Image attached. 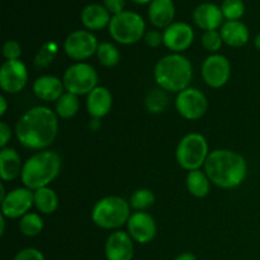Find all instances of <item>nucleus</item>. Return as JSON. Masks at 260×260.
<instances>
[{
  "instance_id": "nucleus-1",
  "label": "nucleus",
  "mask_w": 260,
  "mask_h": 260,
  "mask_svg": "<svg viewBox=\"0 0 260 260\" xmlns=\"http://www.w3.org/2000/svg\"><path fill=\"white\" fill-rule=\"evenodd\" d=\"M58 132V117L45 106H36L23 113L15 124V137L23 147L36 151L47 150Z\"/></svg>"
},
{
  "instance_id": "nucleus-2",
  "label": "nucleus",
  "mask_w": 260,
  "mask_h": 260,
  "mask_svg": "<svg viewBox=\"0 0 260 260\" xmlns=\"http://www.w3.org/2000/svg\"><path fill=\"white\" fill-rule=\"evenodd\" d=\"M203 170L211 183L222 189H234L243 184L248 174L245 157L228 149H216L210 152Z\"/></svg>"
},
{
  "instance_id": "nucleus-3",
  "label": "nucleus",
  "mask_w": 260,
  "mask_h": 260,
  "mask_svg": "<svg viewBox=\"0 0 260 260\" xmlns=\"http://www.w3.org/2000/svg\"><path fill=\"white\" fill-rule=\"evenodd\" d=\"M157 86L168 93H180L189 88L193 79V65L182 53H169L157 60L154 68Z\"/></svg>"
},
{
  "instance_id": "nucleus-4",
  "label": "nucleus",
  "mask_w": 260,
  "mask_h": 260,
  "mask_svg": "<svg viewBox=\"0 0 260 260\" xmlns=\"http://www.w3.org/2000/svg\"><path fill=\"white\" fill-rule=\"evenodd\" d=\"M61 172V157L50 150L37 151L23 164L20 180L30 190L48 187Z\"/></svg>"
},
{
  "instance_id": "nucleus-5",
  "label": "nucleus",
  "mask_w": 260,
  "mask_h": 260,
  "mask_svg": "<svg viewBox=\"0 0 260 260\" xmlns=\"http://www.w3.org/2000/svg\"><path fill=\"white\" fill-rule=\"evenodd\" d=\"M128 201L118 196H107L96 201L91 208V221L103 230H119L131 217Z\"/></svg>"
},
{
  "instance_id": "nucleus-6",
  "label": "nucleus",
  "mask_w": 260,
  "mask_h": 260,
  "mask_svg": "<svg viewBox=\"0 0 260 260\" xmlns=\"http://www.w3.org/2000/svg\"><path fill=\"white\" fill-rule=\"evenodd\" d=\"M109 36L112 40L121 45H135L144 40L146 33V23L144 18L136 12L123 10L113 15L108 25Z\"/></svg>"
},
{
  "instance_id": "nucleus-7",
  "label": "nucleus",
  "mask_w": 260,
  "mask_h": 260,
  "mask_svg": "<svg viewBox=\"0 0 260 260\" xmlns=\"http://www.w3.org/2000/svg\"><path fill=\"white\" fill-rule=\"evenodd\" d=\"M210 152L206 137L198 132H192L179 141L175 150V157L180 168L187 172H193L205 167Z\"/></svg>"
},
{
  "instance_id": "nucleus-8",
  "label": "nucleus",
  "mask_w": 260,
  "mask_h": 260,
  "mask_svg": "<svg viewBox=\"0 0 260 260\" xmlns=\"http://www.w3.org/2000/svg\"><path fill=\"white\" fill-rule=\"evenodd\" d=\"M99 75L94 66L88 62H75L69 66L62 76L65 91L75 95H88L98 86Z\"/></svg>"
},
{
  "instance_id": "nucleus-9",
  "label": "nucleus",
  "mask_w": 260,
  "mask_h": 260,
  "mask_svg": "<svg viewBox=\"0 0 260 260\" xmlns=\"http://www.w3.org/2000/svg\"><path fill=\"white\" fill-rule=\"evenodd\" d=\"M99 42L93 32L88 29H76L63 41L66 56L75 62H85L91 56L96 55Z\"/></svg>"
},
{
  "instance_id": "nucleus-10",
  "label": "nucleus",
  "mask_w": 260,
  "mask_h": 260,
  "mask_svg": "<svg viewBox=\"0 0 260 260\" xmlns=\"http://www.w3.org/2000/svg\"><path fill=\"white\" fill-rule=\"evenodd\" d=\"M175 109L187 121H198L207 113L208 101L203 91L197 88L184 89L175 98Z\"/></svg>"
},
{
  "instance_id": "nucleus-11",
  "label": "nucleus",
  "mask_w": 260,
  "mask_h": 260,
  "mask_svg": "<svg viewBox=\"0 0 260 260\" xmlns=\"http://www.w3.org/2000/svg\"><path fill=\"white\" fill-rule=\"evenodd\" d=\"M201 74L206 85L212 89H220L230 80L231 63L226 56L212 53L203 61Z\"/></svg>"
},
{
  "instance_id": "nucleus-12",
  "label": "nucleus",
  "mask_w": 260,
  "mask_h": 260,
  "mask_svg": "<svg viewBox=\"0 0 260 260\" xmlns=\"http://www.w3.org/2000/svg\"><path fill=\"white\" fill-rule=\"evenodd\" d=\"M2 205V215L9 220L22 218L23 216L30 212V208L35 206L33 200V190L28 188H15V189L8 192L7 197L4 198Z\"/></svg>"
},
{
  "instance_id": "nucleus-13",
  "label": "nucleus",
  "mask_w": 260,
  "mask_h": 260,
  "mask_svg": "<svg viewBox=\"0 0 260 260\" xmlns=\"http://www.w3.org/2000/svg\"><path fill=\"white\" fill-rule=\"evenodd\" d=\"M28 83V69L20 60L5 61L0 69V88L7 94L20 93Z\"/></svg>"
},
{
  "instance_id": "nucleus-14",
  "label": "nucleus",
  "mask_w": 260,
  "mask_h": 260,
  "mask_svg": "<svg viewBox=\"0 0 260 260\" xmlns=\"http://www.w3.org/2000/svg\"><path fill=\"white\" fill-rule=\"evenodd\" d=\"M162 41L172 53H182L193 45L194 30L188 23L174 22L162 30Z\"/></svg>"
},
{
  "instance_id": "nucleus-15",
  "label": "nucleus",
  "mask_w": 260,
  "mask_h": 260,
  "mask_svg": "<svg viewBox=\"0 0 260 260\" xmlns=\"http://www.w3.org/2000/svg\"><path fill=\"white\" fill-rule=\"evenodd\" d=\"M127 233L136 243H151L157 233L155 218L147 212H134L127 222Z\"/></svg>"
},
{
  "instance_id": "nucleus-16",
  "label": "nucleus",
  "mask_w": 260,
  "mask_h": 260,
  "mask_svg": "<svg viewBox=\"0 0 260 260\" xmlns=\"http://www.w3.org/2000/svg\"><path fill=\"white\" fill-rule=\"evenodd\" d=\"M107 260H132L135 255L134 239L122 230L112 231L104 246Z\"/></svg>"
},
{
  "instance_id": "nucleus-17",
  "label": "nucleus",
  "mask_w": 260,
  "mask_h": 260,
  "mask_svg": "<svg viewBox=\"0 0 260 260\" xmlns=\"http://www.w3.org/2000/svg\"><path fill=\"white\" fill-rule=\"evenodd\" d=\"M192 18L193 23L203 32L218 29L225 23L221 8L210 2L201 3L200 5H197L196 9L193 10Z\"/></svg>"
},
{
  "instance_id": "nucleus-18",
  "label": "nucleus",
  "mask_w": 260,
  "mask_h": 260,
  "mask_svg": "<svg viewBox=\"0 0 260 260\" xmlns=\"http://www.w3.org/2000/svg\"><path fill=\"white\" fill-rule=\"evenodd\" d=\"M85 106L91 118L102 119L111 112L113 107V95L108 88L98 85L86 95Z\"/></svg>"
},
{
  "instance_id": "nucleus-19",
  "label": "nucleus",
  "mask_w": 260,
  "mask_h": 260,
  "mask_svg": "<svg viewBox=\"0 0 260 260\" xmlns=\"http://www.w3.org/2000/svg\"><path fill=\"white\" fill-rule=\"evenodd\" d=\"M33 93L43 102H57L65 93L62 79L55 75H41L33 81Z\"/></svg>"
},
{
  "instance_id": "nucleus-20",
  "label": "nucleus",
  "mask_w": 260,
  "mask_h": 260,
  "mask_svg": "<svg viewBox=\"0 0 260 260\" xmlns=\"http://www.w3.org/2000/svg\"><path fill=\"white\" fill-rule=\"evenodd\" d=\"M111 19V13L106 9L103 4H99V3H91V4L85 5L80 13L81 24L90 32L108 28Z\"/></svg>"
},
{
  "instance_id": "nucleus-21",
  "label": "nucleus",
  "mask_w": 260,
  "mask_h": 260,
  "mask_svg": "<svg viewBox=\"0 0 260 260\" xmlns=\"http://www.w3.org/2000/svg\"><path fill=\"white\" fill-rule=\"evenodd\" d=\"M147 17L155 29H165L174 23V2L173 0H152L147 8Z\"/></svg>"
},
{
  "instance_id": "nucleus-22",
  "label": "nucleus",
  "mask_w": 260,
  "mask_h": 260,
  "mask_svg": "<svg viewBox=\"0 0 260 260\" xmlns=\"http://www.w3.org/2000/svg\"><path fill=\"white\" fill-rule=\"evenodd\" d=\"M223 43L230 47H243L250 40V30L241 20H226L220 28Z\"/></svg>"
},
{
  "instance_id": "nucleus-23",
  "label": "nucleus",
  "mask_w": 260,
  "mask_h": 260,
  "mask_svg": "<svg viewBox=\"0 0 260 260\" xmlns=\"http://www.w3.org/2000/svg\"><path fill=\"white\" fill-rule=\"evenodd\" d=\"M22 157L13 147H3L0 151V178L3 182H12L20 177L23 169Z\"/></svg>"
},
{
  "instance_id": "nucleus-24",
  "label": "nucleus",
  "mask_w": 260,
  "mask_h": 260,
  "mask_svg": "<svg viewBox=\"0 0 260 260\" xmlns=\"http://www.w3.org/2000/svg\"><path fill=\"white\" fill-rule=\"evenodd\" d=\"M211 184L212 183H211L210 178L202 169L188 172L187 178H185V185H187L188 192L196 198L207 197L211 192Z\"/></svg>"
},
{
  "instance_id": "nucleus-25",
  "label": "nucleus",
  "mask_w": 260,
  "mask_h": 260,
  "mask_svg": "<svg viewBox=\"0 0 260 260\" xmlns=\"http://www.w3.org/2000/svg\"><path fill=\"white\" fill-rule=\"evenodd\" d=\"M33 200H35V207L42 215H52L58 208L57 194L50 187L33 190Z\"/></svg>"
},
{
  "instance_id": "nucleus-26",
  "label": "nucleus",
  "mask_w": 260,
  "mask_h": 260,
  "mask_svg": "<svg viewBox=\"0 0 260 260\" xmlns=\"http://www.w3.org/2000/svg\"><path fill=\"white\" fill-rule=\"evenodd\" d=\"M80 109V101L79 96L75 94H71L65 91L60 99L56 102L55 112L58 118L70 119L76 116V113Z\"/></svg>"
},
{
  "instance_id": "nucleus-27",
  "label": "nucleus",
  "mask_w": 260,
  "mask_h": 260,
  "mask_svg": "<svg viewBox=\"0 0 260 260\" xmlns=\"http://www.w3.org/2000/svg\"><path fill=\"white\" fill-rule=\"evenodd\" d=\"M169 106V95L168 91L161 88H155L147 91L145 96V107L152 114L162 113Z\"/></svg>"
},
{
  "instance_id": "nucleus-28",
  "label": "nucleus",
  "mask_w": 260,
  "mask_h": 260,
  "mask_svg": "<svg viewBox=\"0 0 260 260\" xmlns=\"http://www.w3.org/2000/svg\"><path fill=\"white\" fill-rule=\"evenodd\" d=\"M96 58L102 66L112 69L118 65L121 61V52L118 47L112 42H102L99 43L96 50Z\"/></svg>"
},
{
  "instance_id": "nucleus-29",
  "label": "nucleus",
  "mask_w": 260,
  "mask_h": 260,
  "mask_svg": "<svg viewBox=\"0 0 260 260\" xmlns=\"http://www.w3.org/2000/svg\"><path fill=\"white\" fill-rule=\"evenodd\" d=\"M19 230L22 235L27 238H35L40 235L43 230V220L40 213L28 212L19 218Z\"/></svg>"
},
{
  "instance_id": "nucleus-30",
  "label": "nucleus",
  "mask_w": 260,
  "mask_h": 260,
  "mask_svg": "<svg viewBox=\"0 0 260 260\" xmlns=\"http://www.w3.org/2000/svg\"><path fill=\"white\" fill-rule=\"evenodd\" d=\"M129 206L136 212H146L155 203V194L147 188H140L135 190L129 197Z\"/></svg>"
},
{
  "instance_id": "nucleus-31",
  "label": "nucleus",
  "mask_w": 260,
  "mask_h": 260,
  "mask_svg": "<svg viewBox=\"0 0 260 260\" xmlns=\"http://www.w3.org/2000/svg\"><path fill=\"white\" fill-rule=\"evenodd\" d=\"M57 45L55 42H46L41 46V48L38 50L37 55L35 57V66L38 70H42V69H47L48 66L52 63L53 58L57 55Z\"/></svg>"
},
{
  "instance_id": "nucleus-32",
  "label": "nucleus",
  "mask_w": 260,
  "mask_h": 260,
  "mask_svg": "<svg viewBox=\"0 0 260 260\" xmlns=\"http://www.w3.org/2000/svg\"><path fill=\"white\" fill-rule=\"evenodd\" d=\"M220 8L226 20H240L245 14V4L243 0H223Z\"/></svg>"
},
{
  "instance_id": "nucleus-33",
  "label": "nucleus",
  "mask_w": 260,
  "mask_h": 260,
  "mask_svg": "<svg viewBox=\"0 0 260 260\" xmlns=\"http://www.w3.org/2000/svg\"><path fill=\"white\" fill-rule=\"evenodd\" d=\"M201 42H202L203 48L211 53H216L217 51L221 50L223 45V40L221 37L220 30H206L203 32L202 37H201Z\"/></svg>"
},
{
  "instance_id": "nucleus-34",
  "label": "nucleus",
  "mask_w": 260,
  "mask_h": 260,
  "mask_svg": "<svg viewBox=\"0 0 260 260\" xmlns=\"http://www.w3.org/2000/svg\"><path fill=\"white\" fill-rule=\"evenodd\" d=\"M20 55H22V46L18 41L9 40L4 43V46H3V56H4L5 61L19 60Z\"/></svg>"
},
{
  "instance_id": "nucleus-35",
  "label": "nucleus",
  "mask_w": 260,
  "mask_h": 260,
  "mask_svg": "<svg viewBox=\"0 0 260 260\" xmlns=\"http://www.w3.org/2000/svg\"><path fill=\"white\" fill-rule=\"evenodd\" d=\"M13 260H45V255L36 248H25L18 251Z\"/></svg>"
},
{
  "instance_id": "nucleus-36",
  "label": "nucleus",
  "mask_w": 260,
  "mask_h": 260,
  "mask_svg": "<svg viewBox=\"0 0 260 260\" xmlns=\"http://www.w3.org/2000/svg\"><path fill=\"white\" fill-rule=\"evenodd\" d=\"M144 41L145 43L151 48H156L159 47V46L164 45V41H162V32H160L159 29L146 30Z\"/></svg>"
},
{
  "instance_id": "nucleus-37",
  "label": "nucleus",
  "mask_w": 260,
  "mask_h": 260,
  "mask_svg": "<svg viewBox=\"0 0 260 260\" xmlns=\"http://www.w3.org/2000/svg\"><path fill=\"white\" fill-rule=\"evenodd\" d=\"M103 5L111 13L112 17H113V15H117L123 12L126 0H103Z\"/></svg>"
},
{
  "instance_id": "nucleus-38",
  "label": "nucleus",
  "mask_w": 260,
  "mask_h": 260,
  "mask_svg": "<svg viewBox=\"0 0 260 260\" xmlns=\"http://www.w3.org/2000/svg\"><path fill=\"white\" fill-rule=\"evenodd\" d=\"M12 139V128L5 122H0V147H7L8 142Z\"/></svg>"
},
{
  "instance_id": "nucleus-39",
  "label": "nucleus",
  "mask_w": 260,
  "mask_h": 260,
  "mask_svg": "<svg viewBox=\"0 0 260 260\" xmlns=\"http://www.w3.org/2000/svg\"><path fill=\"white\" fill-rule=\"evenodd\" d=\"M8 111V101L4 95H0V117H4Z\"/></svg>"
},
{
  "instance_id": "nucleus-40",
  "label": "nucleus",
  "mask_w": 260,
  "mask_h": 260,
  "mask_svg": "<svg viewBox=\"0 0 260 260\" xmlns=\"http://www.w3.org/2000/svg\"><path fill=\"white\" fill-rule=\"evenodd\" d=\"M174 260H197L194 254L192 253H182L177 256Z\"/></svg>"
},
{
  "instance_id": "nucleus-41",
  "label": "nucleus",
  "mask_w": 260,
  "mask_h": 260,
  "mask_svg": "<svg viewBox=\"0 0 260 260\" xmlns=\"http://www.w3.org/2000/svg\"><path fill=\"white\" fill-rule=\"evenodd\" d=\"M5 218L4 216L0 213V235H4L5 234Z\"/></svg>"
},
{
  "instance_id": "nucleus-42",
  "label": "nucleus",
  "mask_w": 260,
  "mask_h": 260,
  "mask_svg": "<svg viewBox=\"0 0 260 260\" xmlns=\"http://www.w3.org/2000/svg\"><path fill=\"white\" fill-rule=\"evenodd\" d=\"M8 193L5 192V187H4V183H0V202L4 201V198L7 197Z\"/></svg>"
},
{
  "instance_id": "nucleus-43",
  "label": "nucleus",
  "mask_w": 260,
  "mask_h": 260,
  "mask_svg": "<svg viewBox=\"0 0 260 260\" xmlns=\"http://www.w3.org/2000/svg\"><path fill=\"white\" fill-rule=\"evenodd\" d=\"M254 46H255V48L258 51H260V33L255 36V38H254Z\"/></svg>"
},
{
  "instance_id": "nucleus-44",
  "label": "nucleus",
  "mask_w": 260,
  "mask_h": 260,
  "mask_svg": "<svg viewBox=\"0 0 260 260\" xmlns=\"http://www.w3.org/2000/svg\"><path fill=\"white\" fill-rule=\"evenodd\" d=\"M131 2L135 4H150L152 0H131Z\"/></svg>"
}]
</instances>
